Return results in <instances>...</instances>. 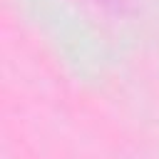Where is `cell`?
Segmentation results:
<instances>
[{
    "mask_svg": "<svg viewBox=\"0 0 159 159\" xmlns=\"http://www.w3.org/2000/svg\"><path fill=\"white\" fill-rule=\"evenodd\" d=\"M92 2H97L102 7H109V10H122L127 0H92Z\"/></svg>",
    "mask_w": 159,
    "mask_h": 159,
    "instance_id": "obj_1",
    "label": "cell"
}]
</instances>
